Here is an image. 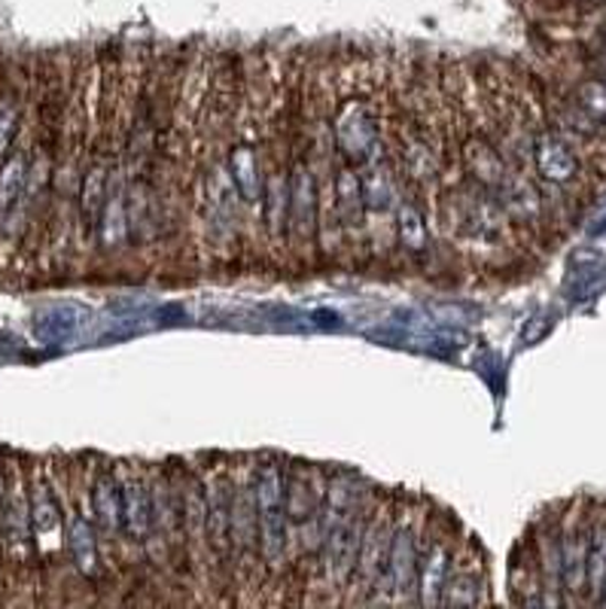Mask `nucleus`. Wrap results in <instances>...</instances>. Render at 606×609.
<instances>
[{"label": "nucleus", "instance_id": "11", "mask_svg": "<svg viewBox=\"0 0 606 609\" xmlns=\"http://www.w3.org/2000/svg\"><path fill=\"white\" fill-rule=\"evenodd\" d=\"M488 573L481 564L479 546L472 543V536L460 539L451 558V570L445 576L443 595H439V607L445 609H472L488 607Z\"/></svg>", "mask_w": 606, "mask_h": 609}, {"label": "nucleus", "instance_id": "6", "mask_svg": "<svg viewBox=\"0 0 606 609\" xmlns=\"http://www.w3.org/2000/svg\"><path fill=\"white\" fill-rule=\"evenodd\" d=\"M116 476H119V496H123V564H126V579L131 585H140L150 573L147 558H143V543H147L152 527L147 460H131V457L116 460Z\"/></svg>", "mask_w": 606, "mask_h": 609}, {"label": "nucleus", "instance_id": "17", "mask_svg": "<svg viewBox=\"0 0 606 609\" xmlns=\"http://www.w3.org/2000/svg\"><path fill=\"white\" fill-rule=\"evenodd\" d=\"M3 494H7V460H0V506H3Z\"/></svg>", "mask_w": 606, "mask_h": 609}, {"label": "nucleus", "instance_id": "18", "mask_svg": "<svg viewBox=\"0 0 606 609\" xmlns=\"http://www.w3.org/2000/svg\"><path fill=\"white\" fill-rule=\"evenodd\" d=\"M600 38H604V40H606V25H604V31H600Z\"/></svg>", "mask_w": 606, "mask_h": 609}, {"label": "nucleus", "instance_id": "16", "mask_svg": "<svg viewBox=\"0 0 606 609\" xmlns=\"http://www.w3.org/2000/svg\"><path fill=\"white\" fill-rule=\"evenodd\" d=\"M570 101L580 107L582 114L594 119L597 126L606 128V79L604 76H582L580 83L570 89Z\"/></svg>", "mask_w": 606, "mask_h": 609}, {"label": "nucleus", "instance_id": "14", "mask_svg": "<svg viewBox=\"0 0 606 609\" xmlns=\"http://www.w3.org/2000/svg\"><path fill=\"white\" fill-rule=\"evenodd\" d=\"M28 101H31V83H19L13 76L0 79V162L10 156L22 128H25Z\"/></svg>", "mask_w": 606, "mask_h": 609}, {"label": "nucleus", "instance_id": "7", "mask_svg": "<svg viewBox=\"0 0 606 609\" xmlns=\"http://www.w3.org/2000/svg\"><path fill=\"white\" fill-rule=\"evenodd\" d=\"M171 470L180 494V519H183V536L190 552V570L195 591H214V555L208 546V503H204L202 472L195 457H171Z\"/></svg>", "mask_w": 606, "mask_h": 609}, {"label": "nucleus", "instance_id": "2", "mask_svg": "<svg viewBox=\"0 0 606 609\" xmlns=\"http://www.w3.org/2000/svg\"><path fill=\"white\" fill-rule=\"evenodd\" d=\"M256 455L232 457V573H235V603L238 591H263L266 564L259 558V515H256Z\"/></svg>", "mask_w": 606, "mask_h": 609}, {"label": "nucleus", "instance_id": "8", "mask_svg": "<svg viewBox=\"0 0 606 609\" xmlns=\"http://www.w3.org/2000/svg\"><path fill=\"white\" fill-rule=\"evenodd\" d=\"M393 524H396V494L393 491H379L375 503L369 509L366 531H363V543H360V555H357L354 576L351 585L357 595H351L348 607H363V597L379 585L387 567V555H391Z\"/></svg>", "mask_w": 606, "mask_h": 609}, {"label": "nucleus", "instance_id": "9", "mask_svg": "<svg viewBox=\"0 0 606 609\" xmlns=\"http://www.w3.org/2000/svg\"><path fill=\"white\" fill-rule=\"evenodd\" d=\"M457 533H460V527H457L455 515H448V512L427 515L424 543H421V564H417V607H439L445 576L451 570V558H455V548L460 543Z\"/></svg>", "mask_w": 606, "mask_h": 609}, {"label": "nucleus", "instance_id": "10", "mask_svg": "<svg viewBox=\"0 0 606 609\" xmlns=\"http://www.w3.org/2000/svg\"><path fill=\"white\" fill-rule=\"evenodd\" d=\"M436 247L439 242L429 220V204L415 192H405L393 214V256H403L405 266L429 268V256L436 254Z\"/></svg>", "mask_w": 606, "mask_h": 609}, {"label": "nucleus", "instance_id": "4", "mask_svg": "<svg viewBox=\"0 0 606 609\" xmlns=\"http://www.w3.org/2000/svg\"><path fill=\"white\" fill-rule=\"evenodd\" d=\"M28 496H31V527H34V546H38L40 588H50L52 576L74 570L64 558V506L62 494L52 479L50 460H28ZM76 579V576H74Z\"/></svg>", "mask_w": 606, "mask_h": 609}, {"label": "nucleus", "instance_id": "3", "mask_svg": "<svg viewBox=\"0 0 606 609\" xmlns=\"http://www.w3.org/2000/svg\"><path fill=\"white\" fill-rule=\"evenodd\" d=\"M284 457L256 455V515H259V558L266 564V579H287L290 576V521L284 509Z\"/></svg>", "mask_w": 606, "mask_h": 609}, {"label": "nucleus", "instance_id": "15", "mask_svg": "<svg viewBox=\"0 0 606 609\" xmlns=\"http://www.w3.org/2000/svg\"><path fill=\"white\" fill-rule=\"evenodd\" d=\"M606 583V509L594 512L592 521H588V558H585V595L588 600L585 603H594L600 600V591H604Z\"/></svg>", "mask_w": 606, "mask_h": 609}, {"label": "nucleus", "instance_id": "12", "mask_svg": "<svg viewBox=\"0 0 606 609\" xmlns=\"http://www.w3.org/2000/svg\"><path fill=\"white\" fill-rule=\"evenodd\" d=\"M531 174L540 180L543 186L564 190V186L580 180L582 162L570 140L561 138L552 128L540 126L531 143Z\"/></svg>", "mask_w": 606, "mask_h": 609}, {"label": "nucleus", "instance_id": "5", "mask_svg": "<svg viewBox=\"0 0 606 609\" xmlns=\"http://www.w3.org/2000/svg\"><path fill=\"white\" fill-rule=\"evenodd\" d=\"M204 484V503H208V546L214 555V591H232L235 573H232V457L228 455H199L195 457Z\"/></svg>", "mask_w": 606, "mask_h": 609}, {"label": "nucleus", "instance_id": "1", "mask_svg": "<svg viewBox=\"0 0 606 609\" xmlns=\"http://www.w3.org/2000/svg\"><path fill=\"white\" fill-rule=\"evenodd\" d=\"M429 509L433 503L424 496L396 494V524L387 567L379 585L363 597V607H417V564Z\"/></svg>", "mask_w": 606, "mask_h": 609}, {"label": "nucleus", "instance_id": "13", "mask_svg": "<svg viewBox=\"0 0 606 609\" xmlns=\"http://www.w3.org/2000/svg\"><path fill=\"white\" fill-rule=\"evenodd\" d=\"M588 521L582 515V503H573L567 515H561V570H564V600L567 607L585 603V558H588Z\"/></svg>", "mask_w": 606, "mask_h": 609}]
</instances>
